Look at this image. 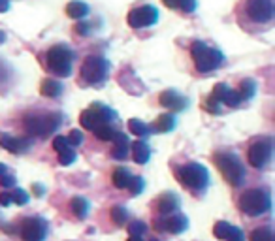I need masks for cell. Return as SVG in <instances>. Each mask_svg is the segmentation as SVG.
<instances>
[{"instance_id": "obj_6", "label": "cell", "mask_w": 275, "mask_h": 241, "mask_svg": "<svg viewBox=\"0 0 275 241\" xmlns=\"http://www.w3.org/2000/svg\"><path fill=\"white\" fill-rule=\"evenodd\" d=\"M177 179L183 186H187L190 191H204L209 185V172L206 166H202L198 162H188L183 164L177 172Z\"/></svg>"}, {"instance_id": "obj_26", "label": "cell", "mask_w": 275, "mask_h": 241, "mask_svg": "<svg viewBox=\"0 0 275 241\" xmlns=\"http://www.w3.org/2000/svg\"><path fill=\"white\" fill-rule=\"evenodd\" d=\"M93 132H94V136L98 138V140H102V142H112L117 130L113 128L112 124H100V126H96Z\"/></svg>"}, {"instance_id": "obj_47", "label": "cell", "mask_w": 275, "mask_h": 241, "mask_svg": "<svg viewBox=\"0 0 275 241\" xmlns=\"http://www.w3.org/2000/svg\"><path fill=\"white\" fill-rule=\"evenodd\" d=\"M4 40H6V34H4V32H0V43L4 42Z\"/></svg>"}, {"instance_id": "obj_11", "label": "cell", "mask_w": 275, "mask_h": 241, "mask_svg": "<svg viewBox=\"0 0 275 241\" xmlns=\"http://www.w3.org/2000/svg\"><path fill=\"white\" fill-rule=\"evenodd\" d=\"M126 21H128V25H130L132 29H145V26H153L156 21H158V10H156L155 6H149V4L134 8V10H130Z\"/></svg>"}, {"instance_id": "obj_10", "label": "cell", "mask_w": 275, "mask_h": 241, "mask_svg": "<svg viewBox=\"0 0 275 241\" xmlns=\"http://www.w3.org/2000/svg\"><path fill=\"white\" fill-rule=\"evenodd\" d=\"M19 234L23 241H44L47 235V223L40 217H29L19 226Z\"/></svg>"}, {"instance_id": "obj_39", "label": "cell", "mask_w": 275, "mask_h": 241, "mask_svg": "<svg viewBox=\"0 0 275 241\" xmlns=\"http://www.w3.org/2000/svg\"><path fill=\"white\" fill-rule=\"evenodd\" d=\"M226 239H228V241H245V235H243V232H241V230L236 226V228H234V232H232V234L228 235Z\"/></svg>"}, {"instance_id": "obj_7", "label": "cell", "mask_w": 275, "mask_h": 241, "mask_svg": "<svg viewBox=\"0 0 275 241\" xmlns=\"http://www.w3.org/2000/svg\"><path fill=\"white\" fill-rule=\"evenodd\" d=\"M109 74V62L104 57L89 55L81 64V77L91 85H98L102 81H106Z\"/></svg>"}, {"instance_id": "obj_23", "label": "cell", "mask_w": 275, "mask_h": 241, "mask_svg": "<svg viewBox=\"0 0 275 241\" xmlns=\"http://www.w3.org/2000/svg\"><path fill=\"white\" fill-rule=\"evenodd\" d=\"M162 2L166 8H172V10L179 8L185 13H193L196 10V0H162Z\"/></svg>"}, {"instance_id": "obj_44", "label": "cell", "mask_w": 275, "mask_h": 241, "mask_svg": "<svg viewBox=\"0 0 275 241\" xmlns=\"http://www.w3.org/2000/svg\"><path fill=\"white\" fill-rule=\"evenodd\" d=\"M10 10V0H0V12H8Z\"/></svg>"}, {"instance_id": "obj_4", "label": "cell", "mask_w": 275, "mask_h": 241, "mask_svg": "<svg viewBox=\"0 0 275 241\" xmlns=\"http://www.w3.org/2000/svg\"><path fill=\"white\" fill-rule=\"evenodd\" d=\"M45 64L49 68L51 74L59 75V77H68L72 74V64H74V51L68 45H53L51 49L45 53Z\"/></svg>"}, {"instance_id": "obj_24", "label": "cell", "mask_w": 275, "mask_h": 241, "mask_svg": "<svg viewBox=\"0 0 275 241\" xmlns=\"http://www.w3.org/2000/svg\"><path fill=\"white\" fill-rule=\"evenodd\" d=\"M130 181H132V175L125 168H117V170L113 172V185L117 186V189H128Z\"/></svg>"}, {"instance_id": "obj_27", "label": "cell", "mask_w": 275, "mask_h": 241, "mask_svg": "<svg viewBox=\"0 0 275 241\" xmlns=\"http://www.w3.org/2000/svg\"><path fill=\"white\" fill-rule=\"evenodd\" d=\"M239 96H241V100H249L255 96V93H257V83L253 79H243L241 83H239Z\"/></svg>"}, {"instance_id": "obj_20", "label": "cell", "mask_w": 275, "mask_h": 241, "mask_svg": "<svg viewBox=\"0 0 275 241\" xmlns=\"http://www.w3.org/2000/svg\"><path fill=\"white\" fill-rule=\"evenodd\" d=\"M132 153H134V162L136 164H147L151 158V149L145 142H136L132 145Z\"/></svg>"}, {"instance_id": "obj_42", "label": "cell", "mask_w": 275, "mask_h": 241, "mask_svg": "<svg viewBox=\"0 0 275 241\" xmlns=\"http://www.w3.org/2000/svg\"><path fill=\"white\" fill-rule=\"evenodd\" d=\"M6 75H8V66L2 61H0V83L6 79Z\"/></svg>"}, {"instance_id": "obj_31", "label": "cell", "mask_w": 275, "mask_h": 241, "mask_svg": "<svg viewBox=\"0 0 275 241\" xmlns=\"http://www.w3.org/2000/svg\"><path fill=\"white\" fill-rule=\"evenodd\" d=\"M112 221L115 224H125L128 221V211L125 207H121V205L112 207Z\"/></svg>"}, {"instance_id": "obj_8", "label": "cell", "mask_w": 275, "mask_h": 241, "mask_svg": "<svg viewBox=\"0 0 275 241\" xmlns=\"http://www.w3.org/2000/svg\"><path fill=\"white\" fill-rule=\"evenodd\" d=\"M115 119V112H113L112 108H107L104 104H93L89 110L81 113V121L83 128L87 130H94L96 126H100V124H112V121Z\"/></svg>"}, {"instance_id": "obj_16", "label": "cell", "mask_w": 275, "mask_h": 241, "mask_svg": "<svg viewBox=\"0 0 275 241\" xmlns=\"http://www.w3.org/2000/svg\"><path fill=\"white\" fill-rule=\"evenodd\" d=\"M188 228V219L181 213H172L168 219H164V230L170 234H181Z\"/></svg>"}, {"instance_id": "obj_5", "label": "cell", "mask_w": 275, "mask_h": 241, "mask_svg": "<svg viewBox=\"0 0 275 241\" xmlns=\"http://www.w3.org/2000/svg\"><path fill=\"white\" fill-rule=\"evenodd\" d=\"M238 205L239 209L249 217L264 215V213H268L271 209V196L264 189H251V191H245L239 196Z\"/></svg>"}, {"instance_id": "obj_38", "label": "cell", "mask_w": 275, "mask_h": 241, "mask_svg": "<svg viewBox=\"0 0 275 241\" xmlns=\"http://www.w3.org/2000/svg\"><path fill=\"white\" fill-rule=\"evenodd\" d=\"M0 185L4 186V189H8V186H13V185H15V177H13V175H8V173H4V175H0Z\"/></svg>"}, {"instance_id": "obj_32", "label": "cell", "mask_w": 275, "mask_h": 241, "mask_svg": "<svg viewBox=\"0 0 275 241\" xmlns=\"http://www.w3.org/2000/svg\"><path fill=\"white\" fill-rule=\"evenodd\" d=\"M75 151L74 149H64V151H61V153H59V162H61V164H63V166H70V164H72V162H75Z\"/></svg>"}, {"instance_id": "obj_15", "label": "cell", "mask_w": 275, "mask_h": 241, "mask_svg": "<svg viewBox=\"0 0 275 241\" xmlns=\"http://www.w3.org/2000/svg\"><path fill=\"white\" fill-rule=\"evenodd\" d=\"M179 196L174 194V192H168V194H162L158 202H156V211L160 213V215H170V213H175V211L179 209Z\"/></svg>"}, {"instance_id": "obj_9", "label": "cell", "mask_w": 275, "mask_h": 241, "mask_svg": "<svg viewBox=\"0 0 275 241\" xmlns=\"http://www.w3.org/2000/svg\"><path fill=\"white\" fill-rule=\"evenodd\" d=\"M245 15L257 25H268L273 21V2L271 0H247Z\"/></svg>"}, {"instance_id": "obj_2", "label": "cell", "mask_w": 275, "mask_h": 241, "mask_svg": "<svg viewBox=\"0 0 275 241\" xmlns=\"http://www.w3.org/2000/svg\"><path fill=\"white\" fill-rule=\"evenodd\" d=\"M63 124V115L61 113H29L23 119V128L29 136L45 138L53 134L59 126Z\"/></svg>"}, {"instance_id": "obj_18", "label": "cell", "mask_w": 275, "mask_h": 241, "mask_svg": "<svg viewBox=\"0 0 275 241\" xmlns=\"http://www.w3.org/2000/svg\"><path fill=\"white\" fill-rule=\"evenodd\" d=\"M63 91H64L63 83L57 79H44L42 81V87H40L42 96H47V98H57V96L63 94Z\"/></svg>"}, {"instance_id": "obj_35", "label": "cell", "mask_w": 275, "mask_h": 241, "mask_svg": "<svg viewBox=\"0 0 275 241\" xmlns=\"http://www.w3.org/2000/svg\"><path fill=\"white\" fill-rule=\"evenodd\" d=\"M70 143H68V138L64 136H57L55 140H53V149H55L57 153H61V151H64V149H68Z\"/></svg>"}, {"instance_id": "obj_12", "label": "cell", "mask_w": 275, "mask_h": 241, "mask_svg": "<svg viewBox=\"0 0 275 241\" xmlns=\"http://www.w3.org/2000/svg\"><path fill=\"white\" fill-rule=\"evenodd\" d=\"M271 140L269 138H264V140H258L249 147L247 151V160L253 168H264L271 158Z\"/></svg>"}, {"instance_id": "obj_14", "label": "cell", "mask_w": 275, "mask_h": 241, "mask_svg": "<svg viewBox=\"0 0 275 241\" xmlns=\"http://www.w3.org/2000/svg\"><path fill=\"white\" fill-rule=\"evenodd\" d=\"M0 147H4L10 153H25L26 149L31 147V142L25 138H15L12 134H2L0 132Z\"/></svg>"}, {"instance_id": "obj_3", "label": "cell", "mask_w": 275, "mask_h": 241, "mask_svg": "<svg viewBox=\"0 0 275 241\" xmlns=\"http://www.w3.org/2000/svg\"><path fill=\"white\" fill-rule=\"evenodd\" d=\"M213 160H215L217 168L221 170L223 177L232 186H241L245 183L247 172H245L243 162L239 160L238 155H234V153H217L213 156Z\"/></svg>"}, {"instance_id": "obj_46", "label": "cell", "mask_w": 275, "mask_h": 241, "mask_svg": "<svg viewBox=\"0 0 275 241\" xmlns=\"http://www.w3.org/2000/svg\"><path fill=\"white\" fill-rule=\"evenodd\" d=\"M128 241H144V239H142V235H130Z\"/></svg>"}, {"instance_id": "obj_30", "label": "cell", "mask_w": 275, "mask_h": 241, "mask_svg": "<svg viewBox=\"0 0 275 241\" xmlns=\"http://www.w3.org/2000/svg\"><path fill=\"white\" fill-rule=\"evenodd\" d=\"M251 241H273V232H271V228H268V226L258 228L251 234Z\"/></svg>"}, {"instance_id": "obj_37", "label": "cell", "mask_w": 275, "mask_h": 241, "mask_svg": "<svg viewBox=\"0 0 275 241\" xmlns=\"http://www.w3.org/2000/svg\"><path fill=\"white\" fill-rule=\"evenodd\" d=\"M68 143L70 145H81L83 143V132L81 130H72L68 136Z\"/></svg>"}, {"instance_id": "obj_43", "label": "cell", "mask_w": 275, "mask_h": 241, "mask_svg": "<svg viewBox=\"0 0 275 241\" xmlns=\"http://www.w3.org/2000/svg\"><path fill=\"white\" fill-rule=\"evenodd\" d=\"M32 191H34V194H36V196H44L45 189L42 185H32Z\"/></svg>"}, {"instance_id": "obj_22", "label": "cell", "mask_w": 275, "mask_h": 241, "mask_svg": "<svg viewBox=\"0 0 275 241\" xmlns=\"http://www.w3.org/2000/svg\"><path fill=\"white\" fill-rule=\"evenodd\" d=\"M174 128H175V117L172 113H162V115L155 121V124H153V130H155V132H162V134L172 132Z\"/></svg>"}, {"instance_id": "obj_45", "label": "cell", "mask_w": 275, "mask_h": 241, "mask_svg": "<svg viewBox=\"0 0 275 241\" xmlns=\"http://www.w3.org/2000/svg\"><path fill=\"white\" fill-rule=\"evenodd\" d=\"M4 173H8V166L6 164H0V175H4Z\"/></svg>"}, {"instance_id": "obj_19", "label": "cell", "mask_w": 275, "mask_h": 241, "mask_svg": "<svg viewBox=\"0 0 275 241\" xmlns=\"http://www.w3.org/2000/svg\"><path fill=\"white\" fill-rule=\"evenodd\" d=\"M66 13L72 19H85L89 15V4H85L83 0H72L66 4Z\"/></svg>"}, {"instance_id": "obj_48", "label": "cell", "mask_w": 275, "mask_h": 241, "mask_svg": "<svg viewBox=\"0 0 275 241\" xmlns=\"http://www.w3.org/2000/svg\"><path fill=\"white\" fill-rule=\"evenodd\" d=\"M151 241H158V239H155V237H153V239H151Z\"/></svg>"}, {"instance_id": "obj_34", "label": "cell", "mask_w": 275, "mask_h": 241, "mask_svg": "<svg viewBox=\"0 0 275 241\" xmlns=\"http://www.w3.org/2000/svg\"><path fill=\"white\" fill-rule=\"evenodd\" d=\"M144 189H145V181L142 179V177H132L130 185H128V191H130L134 196H138L140 192H144Z\"/></svg>"}, {"instance_id": "obj_21", "label": "cell", "mask_w": 275, "mask_h": 241, "mask_svg": "<svg viewBox=\"0 0 275 241\" xmlns=\"http://www.w3.org/2000/svg\"><path fill=\"white\" fill-rule=\"evenodd\" d=\"M70 209H72V213H74L79 221H83V219L89 215L91 205H89V202L83 198V196H75V198H72V202H70Z\"/></svg>"}, {"instance_id": "obj_36", "label": "cell", "mask_w": 275, "mask_h": 241, "mask_svg": "<svg viewBox=\"0 0 275 241\" xmlns=\"http://www.w3.org/2000/svg\"><path fill=\"white\" fill-rule=\"evenodd\" d=\"M147 230V226H145L142 221H134V223L128 226V232H130V235H142Z\"/></svg>"}, {"instance_id": "obj_25", "label": "cell", "mask_w": 275, "mask_h": 241, "mask_svg": "<svg viewBox=\"0 0 275 241\" xmlns=\"http://www.w3.org/2000/svg\"><path fill=\"white\" fill-rule=\"evenodd\" d=\"M128 130H130L134 136H140V138H147L151 134V128L144 121H140V119H130V121H128Z\"/></svg>"}, {"instance_id": "obj_40", "label": "cell", "mask_w": 275, "mask_h": 241, "mask_svg": "<svg viewBox=\"0 0 275 241\" xmlns=\"http://www.w3.org/2000/svg\"><path fill=\"white\" fill-rule=\"evenodd\" d=\"M12 204V192H0V205H10Z\"/></svg>"}, {"instance_id": "obj_1", "label": "cell", "mask_w": 275, "mask_h": 241, "mask_svg": "<svg viewBox=\"0 0 275 241\" xmlns=\"http://www.w3.org/2000/svg\"><path fill=\"white\" fill-rule=\"evenodd\" d=\"M190 57L194 61V66L200 74H209L213 70H217L223 66L225 62V55L223 51L217 47H209L204 42H194L190 47Z\"/></svg>"}, {"instance_id": "obj_13", "label": "cell", "mask_w": 275, "mask_h": 241, "mask_svg": "<svg viewBox=\"0 0 275 241\" xmlns=\"http://www.w3.org/2000/svg\"><path fill=\"white\" fill-rule=\"evenodd\" d=\"M158 102H160V105L168 108V110H174V112H181L188 104V100L185 98L183 94H179L177 91H172V89H170V91H164V93L160 94Z\"/></svg>"}, {"instance_id": "obj_17", "label": "cell", "mask_w": 275, "mask_h": 241, "mask_svg": "<svg viewBox=\"0 0 275 241\" xmlns=\"http://www.w3.org/2000/svg\"><path fill=\"white\" fill-rule=\"evenodd\" d=\"M113 158H117V160H125L126 156H128V149H130V140L128 136H125L123 132H115V136H113Z\"/></svg>"}, {"instance_id": "obj_28", "label": "cell", "mask_w": 275, "mask_h": 241, "mask_svg": "<svg viewBox=\"0 0 275 241\" xmlns=\"http://www.w3.org/2000/svg\"><path fill=\"white\" fill-rule=\"evenodd\" d=\"M234 224L226 223V221H219V223L213 226V234H215V237H219V239H226L228 235L234 232Z\"/></svg>"}, {"instance_id": "obj_29", "label": "cell", "mask_w": 275, "mask_h": 241, "mask_svg": "<svg viewBox=\"0 0 275 241\" xmlns=\"http://www.w3.org/2000/svg\"><path fill=\"white\" fill-rule=\"evenodd\" d=\"M223 104L228 105V108H238V105L241 104V96H239L238 91H232L230 87H228L225 96H223Z\"/></svg>"}, {"instance_id": "obj_41", "label": "cell", "mask_w": 275, "mask_h": 241, "mask_svg": "<svg viewBox=\"0 0 275 241\" xmlns=\"http://www.w3.org/2000/svg\"><path fill=\"white\" fill-rule=\"evenodd\" d=\"M89 29H91V26H89L87 23H77V25H75V32H77V34H81V36H87Z\"/></svg>"}, {"instance_id": "obj_33", "label": "cell", "mask_w": 275, "mask_h": 241, "mask_svg": "<svg viewBox=\"0 0 275 241\" xmlns=\"http://www.w3.org/2000/svg\"><path fill=\"white\" fill-rule=\"evenodd\" d=\"M29 200H31V196H29L23 189H17V191L12 192V202H15L17 205H26L29 204Z\"/></svg>"}]
</instances>
